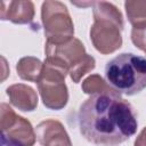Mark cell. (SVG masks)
<instances>
[{
  "mask_svg": "<svg viewBox=\"0 0 146 146\" xmlns=\"http://www.w3.org/2000/svg\"><path fill=\"white\" fill-rule=\"evenodd\" d=\"M34 3L30 0L10 1L6 8V3L1 1L0 18L10 21L14 24H30L34 18Z\"/></svg>",
  "mask_w": 146,
  "mask_h": 146,
  "instance_id": "obj_9",
  "label": "cell"
},
{
  "mask_svg": "<svg viewBox=\"0 0 146 146\" xmlns=\"http://www.w3.org/2000/svg\"><path fill=\"white\" fill-rule=\"evenodd\" d=\"M42 68H43V63L39 58L33 56L22 57L16 64L17 75L22 80L34 83H36V81L39 80Z\"/></svg>",
  "mask_w": 146,
  "mask_h": 146,
  "instance_id": "obj_11",
  "label": "cell"
},
{
  "mask_svg": "<svg viewBox=\"0 0 146 146\" xmlns=\"http://www.w3.org/2000/svg\"><path fill=\"white\" fill-rule=\"evenodd\" d=\"M131 41L138 49L146 52V26H144V27H132V30H131Z\"/></svg>",
  "mask_w": 146,
  "mask_h": 146,
  "instance_id": "obj_15",
  "label": "cell"
},
{
  "mask_svg": "<svg viewBox=\"0 0 146 146\" xmlns=\"http://www.w3.org/2000/svg\"><path fill=\"white\" fill-rule=\"evenodd\" d=\"M106 82L120 95L133 96L146 88V57L123 52L107 62Z\"/></svg>",
  "mask_w": 146,
  "mask_h": 146,
  "instance_id": "obj_3",
  "label": "cell"
},
{
  "mask_svg": "<svg viewBox=\"0 0 146 146\" xmlns=\"http://www.w3.org/2000/svg\"><path fill=\"white\" fill-rule=\"evenodd\" d=\"M68 66L56 57H46L43 68L36 81L38 90L43 105L54 111L63 110L68 102V90L65 78Z\"/></svg>",
  "mask_w": 146,
  "mask_h": 146,
  "instance_id": "obj_4",
  "label": "cell"
},
{
  "mask_svg": "<svg viewBox=\"0 0 146 146\" xmlns=\"http://www.w3.org/2000/svg\"><path fill=\"white\" fill-rule=\"evenodd\" d=\"M1 146H21L19 144H16L11 140H9L8 138H6L5 136L1 135Z\"/></svg>",
  "mask_w": 146,
  "mask_h": 146,
  "instance_id": "obj_17",
  "label": "cell"
},
{
  "mask_svg": "<svg viewBox=\"0 0 146 146\" xmlns=\"http://www.w3.org/2000/svg\"><path fill=\"white\" fill-rule=\"evenodd\" d=\"M41 21L46 42L63 44L74 38V24L67 7L63 2L51 0L42 2Z\"/></svg>",
  "mask_w": 146,
  "mask_h": 146,
  "instance_id": "obj_5",
  "label": "cell"
},
{
  "mask_svg": "<svg viewBox=\"0 0 146 146\" xmlns=\"http://www.w3.org/2000/svg\"><path fill=\"white\" fill-rule=\"evenodd\" d=\"M78 122L81 135L102 146H119L138 128L135 108L115 90L90 95L80 106Z\"/></svg>",
  "mask_w": 146,
  "mask_h": 146,
  "instance_id": "obj_1",
  "label": "cell"
},
{
  "mask_svg": "<svg viewBox=\"0 0 146 146\" xmlns=\"http://www.w3.org/2000/svg\"><path fill=\"white\" fill-rule=\"evenodd\" d=\"M96 66V60L95 58L89 55V54H86V56L80 59L75 65H73L70 71H68V75L71 78V80L74 82V83H79L80 80L82 79L83 75H86L87 73L91 72Z\"/></svg>",
  "mask_w": 146,
  "mask_h": 146,
  "instance_id": "obj_14",
  "label": "cell"
},
{
  "mask_svg": "<svg viewBox=\"0 0 146 146\" xmlns=\"http://www.w3.org/2000/svg\"><path fill=\"white\" fill-rule=\"evenodd\" d=\"M124 9L132 27L146 26V0H128L124 2Z\"/></svg>",
  "mask_w": 146,
  "mask_h": 146,
  "instance_id": "obj_12",
  "label": "cell"
},
{
  "mask_svg": "<svg viewBox=\"0 0 146 146\" xmlns=\"http://www.w3.org/2000/svg\"><path fill=\"white\" fill-rule=\"evenodd\" d=\"M94 24L90 27V40L95 49L108 55L122 46L123 16L117 7L107 1L92 2Z\"/></svg>",
  "mask_w": 146,
  "mask_h": 146,
  "instance_id": "obj_2",
  "label": "cell"
},
{
  "mask_svg": "<svg viewBox=\"0 0 146 146\" xmlns=\"http://www.w3.org/2000/svg\"><path fill=\"white\" fill-rule=\"evenodd\" d=\"M44 52L46 57H56L63 60L68 66V71L87 54L83 43L76 38H73L72 40L63 44H52L46 42Z\"/></svg>",
  "mask_w": 146,
  "mask_h": 146,
  "instance_id": "obj_8",
  "label": "cell"
},
{
  "mask_svg": "<svg viewBox=\"0 0 146 146\" xmlns=\"http://www.w3.org/2000/svg\"><path fill=\"white\" fill-rule=\"evenodd\" d=\"M35 135L41 146H72L65 127L58 120L41 121L35 128Z\"/></svg>",
  "mask_w": 146,
  "mask_h": 146,
  "instance_id": "obj_7",
  "label": "cell"
},
{
  "mask_svg": "<svg viewBox=\"0 0 146 146\" xmlns=\"http://www.w3.org/2000/svg\"><path fill=\"white\" fill-rule=\"evenodd\" d=\"M0 129L1 135L21 146H33L36 135L31 122L17 115L6 103L0 105Z\"/></svg>",
  "mask_w": 146,
  "mask_h": 146,
  "instance_id": "obj_6",
  "label": "cell"
},
{
  "mask_svg": "<svg viewBox=\"0 0 146 146\" xmlns=\"http://www.w3.org/2000/svg\"><path fill=\"white\" fill-rule=\"evenodd\" d=\"M133 146H146V127L136 137L135 143H133Z\"/></svg>",
  "mask_w": 146,
  "mask_h": 146,
  "instance_id": "obj_16",
  "label": "cell"
},
{
  "mask_svg": "<svg viewBox=\"0 0 146 146\" xmlns=\"http://www.w3.org/2000/svg\"><path fill=\"white\" fill-rule=\"evenodd\" d=\"M6 94L9 97V103L23 112H32L38 107L36 91L24 83H15L6 89Z\"/></svg>",
  "mask_w": 146,
  "mask_h": 146,
  "instance_id": "obj_10",
  "label": "cell"
},
{
  "mask_svg": "<svg viewBox=\"0 0 146 146\" xmlns=\"http://www.w3.org/2000/svg\"><path fill=\"white\" fill-rule=\"evenodd\" d=\"M81 89L87 95H95V94L114 91V89L99 74H91L88 78H86L82 81Z\"/></svg>",
  "mask_w": 146,
  "mask_h": 146,
  "instance_id": "obj_13",
  "label": "cell"
}]
</instances>
